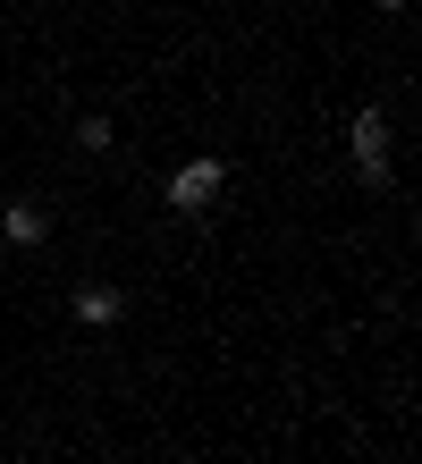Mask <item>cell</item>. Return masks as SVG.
<instances>
[{
  "label": "cell",
  "mask_w": 422,
  "mask_h": 464,
  "mask_svg": "<svg viewBox=\"0 0 422 464\" xmlns=\"http://www.w3.org/2000/svg\"><path fill=\"white\" fill-rule=\"evenodd\" d=\"M220 186H229V169H220V160H186V169H178V178H169V203H178V211H186V220H203V211H211V195H220Z\"/></svg>",
  "instance_id": "1"
},
{
  "label": "cell",
  "mask_w": 422,
  "mask_h": 464,
  "mask_svg": "<svg viewBox=\"0 0 422 464\" xmlns=\"http://www.w3.org/2000/svg\"><path fill=\"white\" fill-rule=\"evenodd\" d=\"M355 169H363V186H380V178H388V119H380V111H363V119H355Z\"/></svg>",
  "instance_id": "2"
},
{
  "label": "cell",
  "mask_w": 422,
  "mask_h": 464,
  "mask_svg": "<svg viewBox=\"0 0 422 464\" xmlns=\"http://www.w3.org/2000/svg\"><path fill=\"white\" fill-rule=\"evenodd\" d=\"M76 321H84V330H119V321H127V287H110V279L76 287Z\"/></svg>",
  "instance_id": "3"
},
{
  "label": "cell",
  "mask_w": 422,
  "mask_h": 464,
  "mask_svg": "<svg viewBox=\"0 0 422 464\" xmlns=\"http://www.w3.org/2000/svg\"><path fill=\"white\" fill-rule=\"evenodd\" d=\"M0 237H9V245H43L51 237V211L43 203H0Z\"/></svg>",
  "instance_id": "4"
},
{
  "label": "cell",
  "mask_w": 422,
  "mask_h": 464,
  "mask_svg": "<svg viewBox=\"0 0 422 464\" xmlns=\"http://www.w3.org/2000/svg\"><path fill=\"white\" fill-rule=\"evenodd\" d=\"M110 144V119H76V152H102Z\"/></svg>",
  "instance_id": "5"
},
{
  "label": "cell",
  "mask_w": 422,
  "mask_h": 464,
  "mask_svg": "<svg viewBox=\"0 0 422 464\" xmlns=\"http://www.w3.org/2000/svg\"><path fill=\"white\" fill-rule=\"evenodd\" d=\"M380 9H388V17H397V9H406V0H380Z\"/></svg>",
  "instance_id": "6"
}]
</instances>
